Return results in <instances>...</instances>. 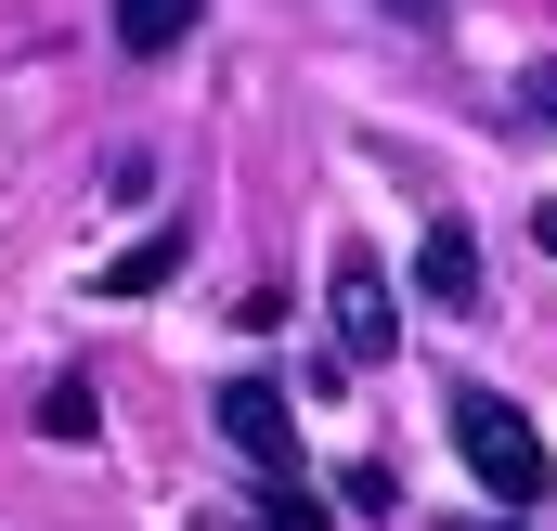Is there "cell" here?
Segmentation results:
<instances>
[{
    "mask_svg": "<svg viewBox=\"0 0 557 531\" xmlns=\"http://www.w3.org/2000/svg\"><path fill=\"white\" fill-rule=\"evenodd\" d=\"M221 441H234L260 480H298V428H285V390H273V376H221Z\"/></svg>",
    "mask_w": 557,
    "mask_h": 531,
    "instance_id": "3957f363",
    "label": "cell"
},
{
    "mask_svg": "<svg viewBox=\"0 0 557 531\" xmlns=\"http://www.w3.org/2000/svg\"><path fill=\"white\" fill-rule=\"evenodd\" d=\"M389 13H428V0H389Z\"/></svg>",
    "mask_w": 557,
    "mask_h": 531,
    "instance_id": "9c48e42d",
    "label": "cell"
},
{
    "mask_svg": "<svg viewBox=\"0 0 557 531\" xmlns=\"http://www.w3.org/2000/svg\"><path fill=\"white\" fill-rule=\"evenodd\" d=\"M324 298H337V363H389V337H403V311H389V272L363 260V247H337Z\"/></svg>",
    "mask_w": 557,
    "mask_h": 531,
    "instance_id": "7a4b0ae2",
    "label": "cell"
},
{
    "mask_svg": "<svg viewBox=\"0 0 557 531\" xmlns=\"http://www.w3.org/2000/svg\"><path fill=\"white\" fill-rule=\"evenodd\" d=\"M91 428H104L91 376H52V390H39V441H91Z\"/></svg>",
    "mask_w": 557,
    "mask_h": 531,
    "instance_id": "52a82bcc",
    "label": "cell"
},
{
    "mask_svg": "<svg viewBox=\"0 0 557 531\" xmlns=\"http://www.w3.org/2000/svg\"><path fill=\"white\" fill-rule=\"evenodd\" d=\"M454 454H467V480H480L493 506H532V519H545L557 467H545V428H532L506 390H454Z\"/></svg>",
    "mask_w": 557,
    "mask_h": 531,
    "instance_id": "6da1fadb",
    "label": "cell"
},
{
    "mask_svg": "<svg viewBox=\"0 0 557 531\" xmlns=\"http://www.w3.org/2000/svg\"><path fill=\"white\" fill-rule=\"evenodd\" d=\"M169 272H182V234H143L131 260H117V272H91V285H104V298H156Z\"/></svg>",
    "mask_w": 557,
    "mask_h": 531,
    "instance_id": "8992f818",
    "label": "cell"
},
{
    "mask_svg": "<svg viewBox=\"0 0 557 531\" xmlns=\"http://www.w3.org/2000/svg\"><path fill=\"white\" fill-rule=\"evenodd\" d=\"M532 247H545V260H557V195H545V208H532Z\"/></svg>",
    "mask_w": 557,
    "mask_h": 531,
    "instance_id": "ba28073f",
    "label": "cell"
},
{
    "mask_svg": "<svg viewBox=\"0 0 557 531\" xmlns=\"http://www.w3.org/2000/svg\"><path fill=\"white\" fill-rule=\"evenodd\" d=\"M195 13H208V0H117V52H131V65L182 52V39H195Z\"/></svg>",
    "mask_w": 557,
    "mask_h": 531,
    "instance_id": "5b68a950",
    "label": "cell"
},
{
    "mask_svg": "<svg viewBox=\"0 0 557 531\" xmlns=\"http://www.w3.org/2000/svg\"><path fill=\"white\" fill-rule=\"evenodd\" d=\"M416 285L441 298V311H480V247H467V221H454V208H428V234H416Z\"/></svg>",
    "mask_w": 557,
    "mask_h": 531,
    "instance_id": "277c9868",
    "label": "cell"
}]
</instances>
